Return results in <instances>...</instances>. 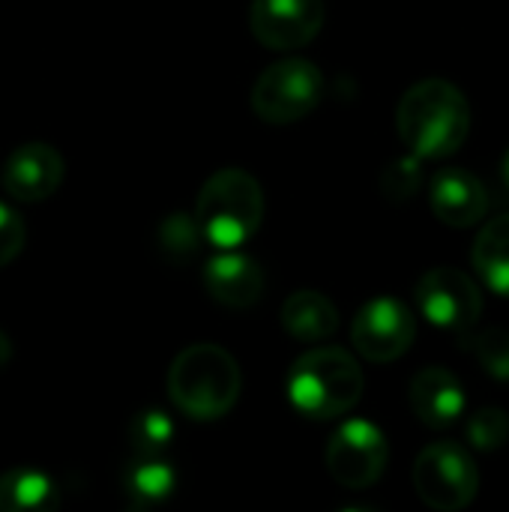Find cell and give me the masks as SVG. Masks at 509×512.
Wrapping results in <instances>:
<instances>
[{
	"instance_id": "obj_1",
	"label": "cell",
	"mask_w": 509,
	"mask_h": 512,
	"mask_svg": "<svg viewBox=\"0 0 509 512\" xmlns=\"http://www.w3.org/2000/svg\"><path fill=\"white\" fill-rule=\"evenodd\" d=\"M396 129L411 156L444 159L468 141L471 105L453 81L423 78L399 99Z\"/></svg>"
},
{
	"instance_id": "obj_2",
	"label": "cell",
	"mask_w": 509,
	"mask_h": 512,
	"mask_svg": "<svg viewBox=\"0 0 509 512\" xmlns=\"http://www.w3.org/2000/svg\"><path fill=\"white\" fill-rule=\"evenodd\" d=\"M240 387L243 378L237 360L213 342L183 348L168 369L171 402L180 414L198 423L225 417L237 405Z\"/></svg>"
},
{
	"instance_id": "obj_3",
	"label": "cell",
	"mask_w": 509,
	"mask_h": 512,
	"mask_svg": "<svg viewBox=\"0 0 509 512\" xmlns=\"http://www.w3.org/2000/svg\"><path fill=\"white\" fill-rule=\"evenodd\" d=\"M360 363L333 345H321L294 360L288 372V402L309 420L345 417L363 396Z\"/></svg>"
},
{
	"instance_id": "obj_4",
	"label": "cell",
	"mask_w": 509,
	"mask_h": 512,
	"mask_svg": "<svg viewBox=\"0 0 509 512\" xmlns=\"http://www.w3.org/2000/svg\"><path fill=\"white\" fill-rule=\"evenodd\" d=\"M195 219L213 249H237L264 222V189L249 171L222 168L201 186Z\"/></svg>"
},
{
	"instance_id": "obj_5",
	"label": "cell",
	"mask_w": 509,
	"mask_h": 512,
	"mask_svg": "<svg viewBox=\"0 0 509 512\" xmlns=\"http://www.w3.org/2000/svg\"><path fill=\"white\" fill-rule=\"evenodd\" d=\"M321 96H324L321 69L306 57H282L258 75L252 87V108L264 123L288 126L312 114Z\"/></svg>"
},
{
	"instance_id": "obj_6",
	"label": "cell",
	"mask_w": 509,
	"mask_h": 512,
	"mask_svg": "<svg viewBox=\"0 0 509 512\" xmlns=\"http://www.w3.org/2000/svg\"><path fill=\"white\" fill-rule=\"evenodd\" d=\"M414 489L426 507L459 512L474 504L480 492V471L462 444L435 441L414 462Z\"/></svg>"
},
{
	"instance_id": "obj_7",
	"label": "cell",
	"mask_w": 509,
	"mask_h": 512,
	"mask_svg": "<svg viewBox=\"0 0 509 512\" xmlns=\"http://www.w3.org/2000/svg\"><path fill=\"white\" fill-rule=\"evenodd\" d=\"M390 462V444L384 432L369 420L342 423L327 444V471L330 477L351 492L375 486Z\"/></svg>"
},
{
	"instance_id": "obj_8",
	"label": "cell",
	"mask_w": 509,
	"mask_h": 512,
	"mask_svg": "<svg viewBox=\"0 0 509 512\" xmlns=\"http://www.w3.org/2000/svg\"><path fill=\"white\" fill-rule=\"evenodd\" d=\"M414 297L432 327L453 333H468L480 321L486 306L480 285L456 267H435L423 273Z\"/></svg>"
},
{
	"instance_id": "obj_9",
	"label": "cell",
	"mask_w": 509,
	"mask_h": 512,
	"mask_svg": "<svg viewBox=\"0 0 509 512\" xmlns=\"http://www.w3.org/2000/svg\"><path fill=\"white\" fill-rule=\"evenodd\" d=\"M414 339H417V318L396 297L369 300L357 312L351 327V342L369 363L399 360L402 354H408Z\"/></svg>"
},
{
	"instance_id": "obj_10",
	"label": "cell",
	"mask_w": 509,
	"mask_h": 512,
	"mask_svg": "<svg viewBox=\"0 0 509 512\" xmlns=\"http://www.w3.org/2000/svg\"><path fill=\"white\" fill-rule=\"evenodd\" d=\"M324 0H252L249 24L261 45L291 51L309 45L324 27Z\"/></svg>"
},
{
	"instance_id": "obj_11",
	"label": "cell",
	"mask_w": 509,
	"mask_h": 512,
	"mask_svg": "<svg viewBox=\"0 0 509 512\" xmlns=\"http://www.w3.org/2000/svg\"><path fill=\"white\" fill-rule=\"evenodd\" d=\"M63 156L42 141L15 147L3 162V189L24 204L45 201L63 183Z\"/></svg>"
},
{
	"instance_id": "obj_12",
	"label": "cell",
	"mask_w": 509,
	"mask_h": 512,
	"mask_svg": "<svg viewBox=\"0 0 509 512\" xmlns=\"http://www.w3.org/2000/svg\"><path fill=\"white\" fill-rule=\"evenodd\" d=\"M429 204L444 225L471 228L489 213V189L477 174L465 168H444L432 177Z\"/></svg>"
},
{
	"instance_id": "obj_13",
	"label": "cell",
	"mask_w": 509,
	"mask_h": 512,
	"mask_svg": "<svg viewBox=\"0 0 509 512\" xmlns=\"http://www.w3.org/2000/svg\"><path fill=\"white\" fill-rule=\"evenodd\" d=\"M204 288L219 306L249 309L264 294V273L249 255L222 249L204 267Z\"/></svg>"
},
{
	"instance_id": "obj_14",
	"label": "cell",
	"mask_w": 509,
	"mask_h": 512,
	"mask_svg": "<svg viewBox=\"0 0 509 512\" xmlns=\"http://www.w3.org/2000/svg\"><path fill=\"white\" fill-rule=\"evenodd\" d=\"M465 405L468 399L462 381L444 366H429L411 381V408L429 429H447L459 423Z\"/></svg>"
},
{
	"instance_id": "obj_15",
	"label": "cell",
	"mask_w": 509,
	"mask_h": 512,
	"mask_svg": "<svg viewBox=\"0 0 509 512\" xmlns=\"http://www.w3.org/2000/svg\"><path fill=\"white\" fill-rule=\"evenodd\" d=\"M120 489L135 512H153L174 498L177 474L162 456H132L120 471Z\"/></svg>"
},
{
	"instance_id": "obj_16",
	"label": "cell",
	"mask_w": 509,
	"mask_h": 512,
	"mask_svg": "<svg viewBox=\"0 0 509 512\" xmlns=\"http://www.w3.org/2000/svg\"><path fill=\"white\" fill-rule=\"evenodd\" d=\"M282 327L297 342L315 345L339 330V309L321 291H297L282 303Z\"/></svg>"
},
{
	"instance_id": "obj_17",
	"label": "cell",
	"mask_w": 509,
	"mask_h": 512,
	"mask_svg": "<svg viewBox=\"0 0 509 512\" xmlns=\"http://www.w3.org/2000/svg\"><path fill=\"white\" fill-rule=\"evenodd\" d=\"M60 507L57 483L30 465L0 474V512H54Z\"/></svg>"
},
{
	"instance_id": "obj_18",
	"label": "cell",
	"mask_w": 509,
	"mask_h": 512,
	"mask_svg": "<svg viewBox=\"0 0 509 512\" xmlns=\"http://www.w3.org/2000/svg\"><path fill=\"white\" fill-rule=\"evenodd\" d=\"M471 258L483 285L509 300V213L495 216L480 228Z\"/></svg>"
},
{
	"instance_id": "obj_19",
	"label": "cell",
	"mask_w": 509,
	"mask_h": 512,
	"mask_svg": "<svg viewBox=\"0 0 509 512\" xmlns=\"http://www.w3.org/2000/svg\"><path fill=\"white\" fill-rule=\"evenodd\" d=\"M204 234L198 228V219L189 213H171L162 219L159 231H156V246L159 252L171 261V264H189L198 258L201 246H204Z\"/></svg>"
},
{
	"instance_id": "obj_20",
	"label": "cell",
	"mask_w": 509,
	"mask_h": 512,
	"mask_svg": "<svg viewBox=\"0 0 509 512\" xmlns=\"http://www.w3.org/2000/svg\"><path fill=\"white\" fill-rule=\"evenodd\" d=\"M126 441L132 456H165L174 441V423L165 411H138L126 426Z\"/></svg>"
},
{
	"instance_id": "obj_21",
	"label": "cell",
	"mask_w": 509,
	"mask_h": 512,
	"mask_svg": "<svg viewBox=\"0 0 509 512\" xmlns=\"http://www.w3.org/2000/svg\"><path fill=\"white\" fill-rule=\"evenodd\" d=\"M468 444L480 453H495L507 447L509 441V414L504 408H480L465 423Z\"/></svg>"
},
{
	"instance_id": "obj_22",
	"label": "cell",
	"mask_w": 509,
	"mask_h": 512,
	"mask_svg": "<svg viewBox=\"0 0 509 512\" xmlns=\"http://www.w3.org/2000/svg\"><path fill=\"white\" fill-rule=\"evenodd\" d=\"M471 348L483 366V372L495 381H509V330L486 327L471 339Z\"/></svg>"
},
{
	"instance_id": "obj_23",
	"label": "cell",
	"mask_w": 509,
	"mask_h": 512,
	"mask_svg": "<svg viewBox=\"0 0 509 512\" xmlns=\"http://www.w3.org/2000/svg\"><path fill=\"white\" fill-rule=\"evenodd\" d=\"M24 240H27V228L21 216L9 204L0 201V267L18 258V252L24 249Z\"/></svg>"
},
{
	"instance_id": "obj_24",
	"label": "cell",
	"mask_w": 509,
	"mask_h": 512,
	"mask_svg": "<svg viewBox=\"0 0 509 512\" xmlns=\"http://www.w3.org/2000/svg\"><path fill=\"white\" fill-rule=\"evenodd\" d=\"M420 159L417 156H408V159H399L390 165V171L384 174V192L393 198V201H405L408 195H414V189L420 186Z\"/></svg>"
},
{
	"instance_id": "obj_25",
	"label": "cell",
	"mask_w": 509,
	"mask_h": 512,
	"mask_svg": "<svg viewBox=\"0 0 509 512\" xmlns=\"http://www.w3.org/2000/svg\"><path fill=\"white\" fill-rule=\"evenodd\" d=\"M9 360H12V342H9V336L0 330V372L9 366Z\"/></svg>"
},
{
	"instance_id": "obj_26",
	"label": "cell",
	"mask_w": 509,
	"mask_h": 512,
	"mask_svg": "<svg viewBox=\"0 0 509 512\" xmlns=\"http://www.w3.org/2000/svg\"><path fill=\"white\" fill-rule=\"evenodd\" d=\"M501 177H504V183H507L509 189V147L507 153H504V159H501Z\"/></svg>"
}]
</instances>
